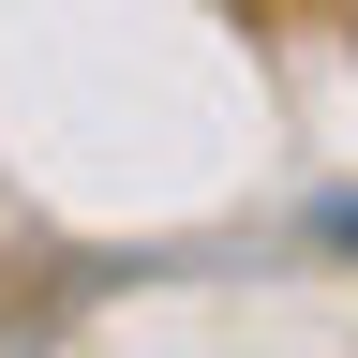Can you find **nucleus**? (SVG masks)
Masks as SVG:
<instances>
[{
    "mask_svg": "<svg viewBox=\"0 0 358 358\" xmlns=\"http://www.w3.org/2000/svg\"><path fill=\"white\" fill-rule=\"evenodd\" d=\"M329 239H343V254H358V194H343V209H329Z\"/></svg>",
    "mask_w": 358,
    "mask_h": 358,
    "instance_id": "1",
    "label": "nucleus"
}]
</instances>
